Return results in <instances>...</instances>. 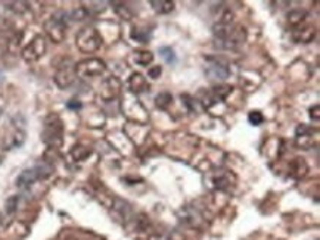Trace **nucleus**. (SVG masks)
Listing matches in <instances>:
<instances>
[{
	"instance_id": "f257e3e1",
	"label": "nucleus",
	"mask_w": 320,
	"mask_h": 240,
	"mask_svg": "<svg viewBox=\"0 0 320 240\" xmlns=\"http://www.w3.org/2000/svg\"><path fill=\"white\" fill-rule=\"evenodd\" d=\"M70 22V15L65 11H58L44 22V31L52 43L61 44L66 37V28Z\"/></svg>"
},
{
	"instance_id": "f03ea898",
	"label": "nucleus",
	"mask_w": 320,
	"mask_h": 240,
	"mask_svg": "<svg viewBox=\"0 0 320 240\" xmlns=\"http://www.w3.org/2000/svg\"><path fill=\"white\" fill-rule=\"evenodd\" d=\"M103 40L101 33L98 28L92 26H86L80 28L76 34V46L80 52L83 53H95L96 51L101 49Z\"/></svg>"
},
{
	"instance_id": "7ed1b4c3",
	"label": "nucleus",
	"mask_w": 320,
	"mask_h": 240,
	"mask_svg": "<svg viewBox=\"0 0 320 240\" xmlns=\"http://www.w3.org/2000/svg\"><path fill=\"white\" fill-rule=\"evenodd\" d=\"M43 141L51 148H61L64 143V126L58 115L48 116L43 130Z\"/></svg>"
},
{
	"instance_id": "20e7f679",
	"label": "nucleus",
	"mask_w": 320,
	"mask_h": 240,
	"mask_svg": "<svg viewBox=\"0 0 320 240\" xmlns=\"http://www.w3.org/2000/svg\"><path fill=\"white\" fill-rule=\"evenodd\" d=\"M123 112L126 114L128 119L134 124H141L145 126L148 123V111L145 109V106L142 105V102L134 96V94H127L123 102Z\"/></svg>"
},
{
	"instance_id": "39448f33",
	"label": "nucleus",
	"mask_w": 320,
	"mask_h": 240,
	"mask_svg": "<svg viewBox=\"0 0 320 240\" xmlns=\"http://www.w3.org/2000/svg\"><path fill=\"white\" fill-rule=\"evenodd\" d=\"M74 69H76V76L78 78L89 80V78L103 76V73L106 71V63L99 58H87V59H83V61L76 63Z\"/></svg>"
},
{
	"instance_id": "423d86ee",
	"label": "nucleus",
	"mask_w": 320,
	"mask_h": 240,
	"mask_svg": "<svg viewBox=\"0 0 320 240\" xmlns=\"http://www.w3.org/2000/svg\"><path fill=\"white\" fill-rule=\"evenodd\" d=\"M248 33L246 28L242 26H233L232 30L221 38V40H214L216 46L218 49H224V51H236L242 46L246 41Z\"/></svg>"
},
{
	"instance_id": "0eeeda50",
	"label": "nucleus",
	"mask_w": 320,
	"mask_h": 240,
	"mask_svg": "<svg viewBox=\"0 0 320 240\" xmlns=\"http://www.w3.org/2000/svg\"><path fill=\"white\" fill-rule=\"evenodd\" d=\"M48 51V43H46V38L43 36H36L33 38L26 47L21 52V56L22 59L28 63L37 62L40 61Z\"/></svg>"
},
{
	"instance_id": "6e6552de",
	"label": "nucleus",
	"mask_w": 320,
	"mask_h": 240,
	"mask_svg": "<svg viewBox=\"0 0 320 240\" xmlns=\"http://www.w3.org/2000/svg\"><path fill=\"white\" fill-rule=\"evenodd\" d=\"M76 69H74V63H71L70 61L61 63L53 76V81L56 84V87L61 90L70 89L74 83H76Z\"/></svg>"
},
{
	"instance_id": "1a4fd4ad",
	"label": "nucleus",
	"mask_w": 320,
	"mask_h": 240,
	"mask_svg": "<svg viewBox=\"0 0 320 240\" xmlns=\"http://www.w3.org/2000/svg\"><path fill=\"white\" fill-rule=\"evenodd\" d=\"M121 89H123V84H121L120 78H117L116 76H111L105 78L101 83L99 96L103 102H112L118 99V96L121 94Z\"/></svg>"
},
{
	"instance_id": "9d476101",
	"label": "nucleus",
	"mask_w": 320,
	"mask_h": 240,
	"mask_svg": "<svg viewBox=\"0 0 320 240\" xmlns=\"http://www.w3.org/2000/svg\"><path fill=\"white\" fill-rule=\"evenodd\" d=\"M205 76L211 81L223 83L227 77L231 76V69L226 63L216 61V59H210V63L205 66Z\"/></svg>"
},
{
	"instance_id": "9b49d317",
	"label": "nucleus",
	"mask_w": 320,
	"mask_h": 240,
	"mask_svg": "<svg viewBox=\"0 0 320 240\" xmlns=\"http://www.w3.org/2000/svg\"><path fill=\"white\" fill-rule=\"evenodd\" d=\"M211 13L216 19L214 24L218 26H232L235 24V13L226 3H216L214 8L211 9Z\"/></svg>"
},
{
	"instance_id": "f8f14e48",
	"label": "nucleus",
	"mask_w": 320,
	"mask_h": 240,
	"mask_svg": "<svg viewBox=\"0 0 320 240\" xmlns=\"http://www.w3.org/2000/svg\"><path fill=\"white\" fill-rule=\"evenodd\" d=\"M111 209L114 211L117 218L121 220L123 223H127L128 220H131V217H133V206L127 201L120 199V198H114V202L111 205Z\"/></svg>"
},
{
	"instance_id": "ddd939ff",
	"label": "nucleus",
	"mask_w": 320,
	"mask_h": 240,
	"mask_svg": "<svg viewBox=\"0 0 320 240\" xmlns=\"http://www.w3.org/2000/svg\"><path fill=\"white\" fill-rule=\"evenodd\" d=\"M316 38V28L313 26H301L294 28L292 31V40L298 44H308Z\"/></svg>"
},
{
	"instance_id": "4468645a",
	"label": "nucleus",
	"mask_w": 320,
	"mask_h": 240,
	"mask_svg": "<svg viewBox=\"0 0 320 240\" xmlns=\"http://www.w3.org/2000/svg\"><path fill=\"white\" fill-rule=\"evenodd\" d=\"M313 128L308 127L307 124H301V126L296 127V131H295V141H296V146L300 148H311L313 146Z\"/></svg>"
},
{
	"instance_id": "2eb2a0df",
	"label": "nucleus",
	"mask_w": 320,
	"mask_h": 240,
	"mask_svg": "<svg viewBox=\"0 0 320 240\" xmlns=\"http://www.w3.org/2000/svg\"><path fill=\"white\" fill-rule=\"evenodd\" d=\"M39 178V174H37V171H36V168H30V170H24L18 178H16V187L18 189H22V190H27L30 189Z\"/></svg>"
},
{
	"instance_id": "dca6fc26",
	"label": "nucleus",
	"mask_w": 320,
	"mask_h": 240,
	"mask_svg": "<svg viewBox=\"0 0 320 240\" xmlns=\"http://www.w3.org/2000/svg\"><path fill=\"white\" fill-rule=\"evenodd\" d=\"M127 86L131 94H139V93L148 89V81L141 73H133L131 76L128 77Z\"/></svg>"
},
{
	"instance_id": "f3484780",
	"label": "nucleus",
	"mask_w": 320,
	"mask_h": 240,
	"mask_svg": "<svg viewBox=\"0 0 320 240\" xmlns=\"http://www.w3.org/2000/svg\"><path fill=\"white\" fill-rule=\"evenodd\" d=\"M213 183L216 184V187L218 190H229L231 186L235 184V177L232 176L229 171L221 170V171H218L217 174H214Z\"/></svg>"
},
{
	"instance_id": "a211bd4d",
	"label": "nucleus",
	"mask_w": 320,
	"mask_h": 240,
	"mask_svg": "<svg viewBox=\"0 0 320 240\" xmlns=\"http://www.w3.org/2000/svg\"><path fill=\"white\" fill-rule=\"evenodd\" d=\"M308 13L303 9H294L291 12L286 15V19H288V24L294 28H298V27L304 26L306 21H307Z\"/></svg>"
},
{
	"instance_id": "6ab92c4d",
	"label": "nucleus",
	"mask_w": 320,
	"mask_h": 240,
	"mask_svg": "<svg viewBox=\"0 0 320 240\" xmlns=\"http://www.w3.org/2000/svg\"><path fill=\"white\" fill-rule=\"evenodd\" d=\"M26 141V133L22 130H16L13 134H11L8 139L5 140V149L11 151V149H16L21 148Z\"/></svg>"
},
{
	"instance_id": "aec40b11",
	"label": "nucleus",
	"mask_w": 320,
	"mask_h": 240,
	"mask_svg": "<svg viewBox=\"0 0 320 240\" xmlns=\"http://www.w3.org/2000/svg\"><path fill=\"white\" fill-rule=\"evenodd\" d=\"M151 6L154 8V11L159 15H167V13H171L176 8V3L171 2V0H152L151 2Z\"/></svg>"
},
{
	"instance_id": "412c9836",
	"label": "nucleus",
	"mask_w": 320,
	"mask_h": 240,
	"mask_svg": "<svg viewBox=\"0 0 320 240\" xmlns=\"http://www.w3.org/2000/svg\"><path fill=\"white\" fill-rule=\"evenodd\" d=\"M133 61L136 65L141 66H149L154 62V53L151 51H136L133 53Z\"/></svg>"
},
{
	"instance_id": "4be33fe9",
	"label": "nucleus",
	"mask_w": 320,
	"mask_h": 240,
	"mask_svg": "<svg viewBox=\"0 0 320 240\" xmlns=\"http://www.w3.org/2000/svg\"><path fill=\"white\" fill-rule=\"evenodd\" d=\"M289 171L294 177H303L308 171V166L306 164V159L303 158H295L294 161L289 164Z\"/></svg>"
},
{
	"instance_id": "5701e85b",
	"label": "nucleus",
	"mask_w": 320,
	"mask_h": 240,
	"mask_svg": "<svg viewBox=\"0 0 320 240\" xmlns=\"http://www.w3.org/2000/svg\"><path fill=\"white\" fill-rule=\"evenodd\" d=\"M71 158L76 161V162H81V161H86L92 155V149L84 146V145H76L73 149H71Z\"/></svg>"
},
{
	"instance_id": "b1692460",
	"label": "nucleus",
	"mask_w": 320,
	"mask_h": 240,
	"mask_svg": "<svg viewBox=\"0 0 320 240\" xmlns=\"http://www.w3.org/2000/svg\"><path fill=\"white\" fill-rule=\"evenodd\" d=\"M155 105L159 109L166 111V109H168L173 105V94L170 91H161V93H158L156 98H155Z\"/></svg>"
},
{
	"instance_id": "393cba45",
	"label": "nucleus",
	"mask_w": 320,
	"mask_h": 240,
	"mask_svg": "<svg viewBox=\"0 0 320 240\" xmlns=\"http://www.w3.org/2000/svg\"><path fill=\"white\" fill-rule=\"evenodd\" d=\"M131 38L133 40H136V41H139L142 44H146L148 41H149V38H151V33L148 31V30H142L139 27H134L133 30H131Z\"/></svg>"
},
{
	"instance_id": "a878e982",
	"label": "nucleus",
	"mask_w": 320,
	"mask_h": 240,
	"mask_svg": "<svg viewBox=\"0 0 320 240\" xmlns=\"http://www.w3.org/2000/svg\"><path fill=\"white\" fill-rule=\"evenodd\" d=\"M149 227H151V221H149V217H148V215L146 214L136 215V218H134V230H136V231L143 233V231H146Z\"/></svg>"
},
{
	"instance_id": "bb28decb",
	"label": "nucleus",
	"mask_w": 320,
	"mask_h": 240,
	"mask_svg": "<svg viewBox=\"0 0 320 240\" xmlns=\"http://www.w3.org/2000/svg\"><path fill=\"white\" fill-rule=\"evenodd\" d=\"M111 5L114 6V11H116V13L120 16V18H121V19H126V21H128V19L131 18V12H130V9H128L126 3H121V2H112Z\"/></svg>"
},
{
	"instance_id": "cd10ccee",
	"label": "nucleus",
	"mask_w": 320,
	"mask_h": 240,
	"mask_svg": "<svg viewBox=\"0 0 320 240\" xmlns=\"http://www.w3.org/2000/svg\"><path fill=\"white\" fill-rule=\"evenodd\" d=\"M159 55H161V58L164 59V62L168 63V65H174V63L177 62L176 53H174V51H173L171 47H168V46L161 47V49H159Z\"/></svg>"
},
{
	"instance_id": "c85d7f7f",
	"label": "nucleus",
	"mask_w": 320,
	"mask_h": 240,
	"mask_svg": "<svg viewBox=\"0 0 320 240\" xmlns=\"http://www.w3.org/2000/svg\"><path fill=\"white\" fill-rule=\"evenodd\" d=\"M18 206H19V196H11L6 199L5 202V211L8 215H13L16 211H18Z\"/></svg>"
},
{
	"instance_id": "c756f323",
	"label": "nucleus",
	"mask_w": 320,
	"mask_h": 240,
	"mask_svg": "<svg viewBox=\"0 0 320 240\" xmlns=\"http://www.w3.org/2000/svg\"><path fill=\"white\" fill-rule=\"evenodd\" d=\"M89 8H86L87 9V12H89L90 16H95V15H99V13H102L106 8V3L105 2H90L89 5H87Z\"/></svg>"
},
{
	"instance_id": "7c9ffc66",
	"label": "nucleus",
	"mask_w": 320,
	"mask_h": 240,
	"mask_svg": "<svg viewBox=\"0 0 320 240\" xmlns=\"http://www.w3.org/2000/svg\"><path fill=\"white\" fill-rule=\"evenodd\" d=\"M87 18H90V15L84 6L76 8L73 12L70 13V19H73V21H84V19H87Z\"/></svg>"
},
{
	"instance_id": "2f4dec72",
	"label": "nucleus",
	"mask_w": 320,
	"mask_h": 240,
	"mask_svg": "<svg viewBox=\"0 0 320 240\" xmlns=\"http://www.w3.org/2000/svg\"><path fill=\"white\" fill-rule=\"evenodd\" d=\"M6 6H9L8 9H11V11H13V12H16V13H24L28 11V5L27 3H24V2H9V3H5Z\"/></svg>"
},
{
	"instance_id": "473e14b6",
	"label": "nucleus",
	"mask_w": 320,
	"mask_h": 240,
	"mask_svg": "<svg viewBox=\"0 0 320 240\" xmlns=\"http://www.w3.org/2000/svg\"><path fill=\"white\" fill-rule=\"evenodd\" d=\"M248 121L253 124V126H261L264 123V116L260 111H251L248 115Z\"/></svg>"
},
{
	"instance_id": "72a5a7b5",
	"label": "nucleus",
	"mask_w": 320,
	"mask_h": 240,
	"mask_svg": "<svg viewBox=\"0 0 320 240\" xmlns=\"http://www.w3.org/2000/svg\"><path fill=\"white\" fill-rule=\"evenodd\" d=\"M163 74V68L159 66V65H156V66H151L149 69H148V76L151 77L152 80H156V78H159V76Z\"/></svg>"
},
{
	"instance_id": "f704fd0d",
	"label": "nucleus",
	"mask_w": 320,
	"mask_h": 240,
	"mask_svg": "<svg viewBox=\"0 0 320 240\" xmlns=\"http://www.w3.org/2000/svg\"><path fill=\"white\" fill-rule=\"evenodd\" d=\"M320 108H319V105H314L311 109H310V118L311 119H314V121H319V118H320Z\"/></svg>"
},
{
	"instance_id": "c9c22d12",
	"label": "nucleus",
	"mask_w": 320,
	"mask_h": 240,
	"mask_svg": "<svg viewBox=\"0 0 320 240\" xmlns=\"http://www.w3.org/2000/svg\"><path fill=\"white\" fill-rule=\"evenodd\" d=\"M68 108L70 109H80L81 108V103L78 101H70L68 102Z\"/></svg>"
},
{
	"instance_id": "e433bc0d",
	"label": "nucleus",
	"mask_w": 320,
	"mask_h": 240,
	"mask_svg": "<svg viewBox=\"0 0 320 240\" xmlns=\"http://www.w3.org/2000/svg\"><path fill=\"white\" fill-rule=\"evenodd\" d=\"M64 240H78L77 237H74V236H68V237H65Z\"/></svg>"
},
{
	"instance_id": "4c0bfd02",
	"label": "nucleus",
	"mask_w": 320,
	"mask_h": 240,
	"mask_svg": "<svg viewBox=\"0 0 320 240\" xmlns=\"http://www.w3.org/2000/svg\"><path fill=\"white\" fill-rule=\"evenodd\" d=\"M0 224H2V217H0Z\"/></svg>"
}]
</instances>
